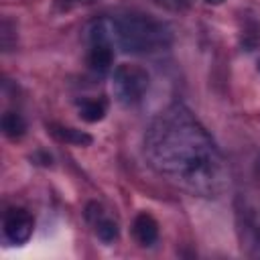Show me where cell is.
Returning <instances> with one entry per match:
<instances>
[{
    "instance_id": "obj_2",
    "label": "cell",
    "mask_w": 260,
    "mask_h": 260,
    "mask_svg": "<svg viewBox=\"0 0 260 260\" xmlns=\"http://www.w3.org/2000/svg\"><path fill=\"white\" fill-rule=\"evenodd\" d=\"M87 41H106L128 55H152L169 49L173 32L150 14L126 10L93 20L87 26Z\"/></svg>"
},
{
    "instance_id": "obj_5",
    "label": "cell",
    "mask_w": 260,
    "mask_h": 260,
    "mask_svg": "<svg viewBox=\"0 0 260 260\" xmlns=\"http://www.w3.org/2000/svg\"><path fill=\"white\" fill-rule=\"evenodd\" d=\"M85 217H87V221L93 225V232H95V236H98L102 242L112 244L114 240H118V236H120V228H118L116 219L110 217V215L102 209L100 203L91 201V203L85 207Z\"/></svg>"
},
{
    "instance_id": "obj_6",
    "label": "cell",
    "mask_w": 260,
    "mask_h": 260,
    "mask_svg": "<svg viewBox=\"0 0 260 260\" xmlns=\"http://www.w3.org/2000/svg\"><path fill=\"white\" fill-rule=\"evenodd\" d=\"M87 65L95 73H108L114 65V47L106 41H91L87 53Z\"/></svg>"
},
{
    "instance_id": "obj_9",
    "label": "cell",
    "mask_w": 260,
    "mask_h": 260,
    "mask_svg": "<svg viewBox=\"0 0 260 260\" xmlns=\"http://www.w3.org/2000/svg\"><path fill=\"white\" fill-rule=\"evenodd\" d=\"M51 134L57 140L67 142V144H75V146H89L93 140L87 132L77 130V128H69V126H51Z\"/></svg>"
},
{
    "instance_id": "obj_8",
    "label": "cell",
    "mask_w": 260,
    "mask_h": 260,
    "mask_svg": "<svg viewBox=\"0 0 260 260\" xmlns=\"http://www.w3.org/2000/svg\"><path fill=\"white\" fill-rule=\"evenodd\" d=\"M106 110H108V106H106L104 100L87 98V100H81V102L77 104V114H79V118H81L83 122H89V124L100 122V120L106 116Z\"/></svg>"
},
{
    "instance_id": "obj_7",
    "label": "cell",
    "mask_w": 260,
    "mask_h": 260,
    "mask_svg": "<svg viewBox=\"0 0 260 260\" xmlns=\"http://www.w3.org/2000/svg\"><path fill=\"white\" fill-rule=\"evenodd\" d=\"M132 234H134V240H136L140 246L148 248V246H152V244L158 240V223H156V219H154L150 213L142 211V213H138V215L134 217Z\"/></svg>"
},
{
    "instance_id": "obj_10",
    "label": "cell",
    "mask_w": 260,
    "mask_h": 260,
    "mask_svg": "<svg viewBox=\"0 0 260 260\" xmlns=\"http://www.w3.org/2000/svg\"><path fill=\"white\" fill-rule=\"evenodd\" d=\"M2 132H4L10 140L22 138L24 132H26V122H24V118H22L18 112H4V114H2Z\"/></svg>"
},
{
    "instance_id": "obj_4",
    "label": "cell",
    "mask_w": 260,
    "mask_h": 260,
    "mask_svg": "<svg viewBox=\"0 0 260 260\" xmlns=\"http://www.w3.org/2000/svg\"><path fill=\"white\" fill-rule=\"evenodd\" d=\"M2 228H4V238L10 242V244H26L28 238L32 236V230H35V219L32 215L22 209V207H12L4 213V221H2Z\"/></svg>"
},
{
    "instance_id": "obj_13",
    "label": "cell",
    "mask_w": 260,
    "mask_h": 260,
    "mask_svg": "<svg viewBox=\"0 0 260 260\" xmlns=\"http://www.w3.org/2000/svg\"><path fill=\"white\" fill-rule=\"evenodd\" d=\"M258 71H260V61H258Z\"/></svg>"
},
{
    "instance_id": "obj_12",
    "label": "cell",
    "mask_w": 260,
    "mask_h": 260,
    "mask_svg": "<svg viewBox=\"0 0 260 260\" xmlns=\"http://www.w3.org/2000/svg\"><path fill=\"white\" fill-rule=\"evenodd\" d=\"M205 2H207V4H221L223 0H205Z\"/></svg>"
},
{
    "instance_id": "obj_1",
    "label": "cell",
    "mask_w": 260,
    "mask_h": 260,
    "mask_svg": "<svg viewBox=\"0 0 260 260\" xmlns=\"http://www.w3.org/2000/svg\"><path fill=\"white\" fill-rule=\"evenodd\" d=\"M144 156L160 177L193 195L215 197L228 183L219 148L183 104L169 106L148 124Z\"/></svg>"
},
{
    "instance_id": "obj_3",
    "label": "cell",
    "mask_w": 260,
    "mask_h": 260,
    "mask_svg": "<svg viewBox=\"0 0 260 260\" xmlns=\"http://www.w3.org/2000/svg\"><path fill=\"white\" fill-rule=\"evenodd\" d=\"M150 77L144 67L122 63L112 73V89L116 100L122 106H136L142 102L144 93L148 91Z\"/></svg>"
},
{
    "instance_id": "obj_11",
    "label": "cell",
    "mask_w": 260,
    "mask_h": 260,
    "mask_svg": "<svg viewBox=\"0 0 260 260\" xmlns=\"http://www.w3.org/2000/svg\"><path fill=\"white\" fill-rule=\"evenodd\" d=\"M57 2H65V8L69 4H77V2H91V0H57Z\"/></svg>"
}]
</instances>
